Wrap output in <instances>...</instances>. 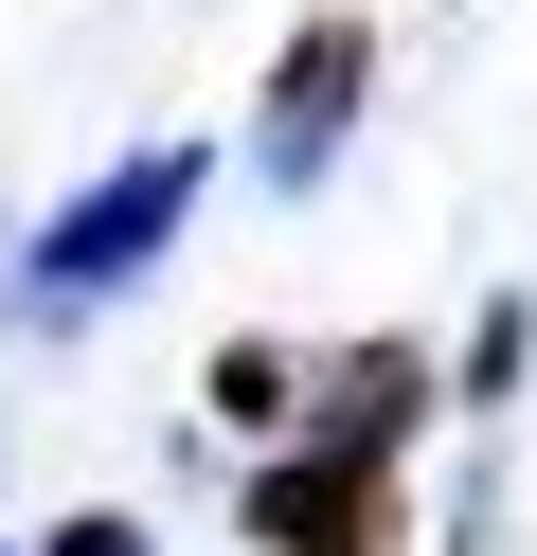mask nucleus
<instances>
[{
  "mask_svg": "<svg viewBox=\"0 0 537 556\" xmlns=\"http://www.w3.org/2000/svg\"><path fill=\"white\" fill-rule=\"evenodd\" d=\"M412 413H430V359L412 341H358V359L305 395V431H269L251 539L269 556H376L394 539V467H412Z\"/></svg>",
  "mask_w": 537,
  "mask_h": 556,
  "instance_id": "1",
  "label": "nucleus"
},
{
  "mask_svg": "<svg viewBox=\"0 0 537 556\" xmlns=\"http://www.w3.org/2000/svg\"><path fill=\"white\" fill-rule=\"evenodd\" d=\"M215 413H269V431H286V413H305V377H286L269 341H233V359H215Z\"/></svg>",
  "mask_w": 537,
  "mask_h": 556,
  "instance_id": "4",
  "label": "nucleus"
},
{
  "mask_svg": "<svg viewBox=\"0 0 537 556\" xmlns=\"http://www.w3.org/2000/svg\"><path fill=\"white\" fill-rule=\"evenodd\" d=\"M358 73H376V37H358V18H305V37L269 54L251 162H269V180H322V162H341V126H358Z\"/></svg>",
  "mask_w": 537,
  "mask_h": 556,
  "instance_id": "3",
  "label": "nucleus"
},
{
  "mask_svg": "<svg viewBox=\"0 0 537 556\" xmlns=\"http://www.w3.org/2000/svg\"><path fill=\"white\" fill-rule=\"evenodd\" d=\"M54 556H162L143 520H54Z\"/></svg>",
  "mask_w": 537,
  "mask_h": 556,
  "instance_id": "5",
  "label": "nucleus"
},
{
  "mask_svg": "<svg viewBox=\"0 0 537 556\" xmlns=\"http://www.w3.org/2000/svg\"><path fill=\"white\" fill-rule=\"evenodd\" d=\"M179 198H197V144H143L126 180H90V198L18 252V288L54 305V324H72V305H107V288H143V269L179 252Z\"/></svg>",
  "mask_w": 537,
  "mask_h": 556,
  "instance_id": "2",
  "label": "nucleus"
}]
</instances>
